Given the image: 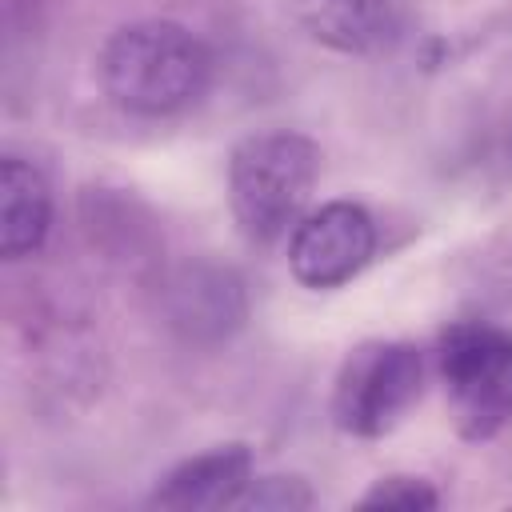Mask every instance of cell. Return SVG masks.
<instances>
[{
	"mask_svg": "<svg viewBox=\"0 0 512 512\" xmlns=\"http://www.w3.org/2000/svg\"><path fill=\"white\" fill-rule=\"evenodd\" d=\"M104 92L136 116H172L196 104L212 80L208 44L176 20H136L100 52Z\"/></svg>",
	"mask_w": 512,
	"mask_h": 512,
	"instance_id": "1",
	"label": "cell"
},
{
	"mask_svg": "<svg viewBox=\"0 0 512 512\" xmlns=\"http://www.w3.org/2000/svg\"><path fill=\"white\" fill-rule=\"evenodd\" d=\"M320 176V148L300 132L244 136L228 156V204L240 232L268 248L304 220Z\"/></svg>",
	"mask_w": 512,
	"mask_h": 512,
	"instance_id": "2",
	"label": "cell"
},
{
	"mask_svg": "<svg viewBox=\"0 0 512 512\" xmlns=\"http://www.w3.org/2000/svg\"><path fill=\"white\" fill-rule=\"evenodd\" d=\"M436 368L456 420L472 444L512 424V328L492 320H456L440 332Z\"/></svg>",
	"mask_w": 512,
	"mask_h": 512,
	"instance_id": "3",
	"label": "cell"
},
{
	"mask_svg": "<svg viewBox=\"0 0 512 512\" xmlns=\"http://www.w3.org/2000/svg\"><path fill=\"white\" fill-rule=\"evenodd\" d=\"M424 352L404 340H368L340 364L332 420L340 432L376 440L392 432L424 392Z\"/></svg>",
	"mask_w": 512,
	"mask_h": 512,
	"instance_id": "4",
	"label": "cell"
},
{
	"mask_svg": "<svg viewBox=\"0 0 512 512\" xmlns=\"http://www.w3.org/2000/svg\"><path fill=\"white\" fill-rule=\"evenodd\" d=\"M376 252V224L368 208L352 200H332L308 212L288 240V268L304 288L348 284Z\"/></svg>",
	"mask_w": 512,
	"mask_h": 512,
	"instance_id": "5",
	"label": "cell"
},
{
	"mask_svg": "<svg viewBox=\"0 0 512 512\" xmlns=\"http://www.w3.org/2000/svg\"><path fill=\"white\" fill-rule=\"evenodd\" d=\"M252 448L248 444H220L200 456L180 460L164 472L148 496L156 508L172 512H208V508H240L252 484Z\"/></svg>",
	"mask_w": 512,
	"mask_h": 512,
	"instance_id": "6",
	"label": "cell"
},
{
	"mask_svg": "<svg viewBox=\"0 0 512 512\" xmlns=\"http://www.w3.org/2000/svg\"><path fill=\"white\" fill-rule=\"evenodd\" d=\"M52 228V188L44 172L20 156L0 160V252L24 260L44 248Z\"/></svg>",
	"mask_w": 512,
	"mask_h": 512,
	"instance_id": "7",
	"label": "cell"
},
{
	"mask_svg": "<svg viewBox=\"0 0 512 512\" xmlns=\"http://www.w3.org/2000/svg\"><path fill=\"white\" fill-rule=\"evenodd\" d=\"M296 20L316 44L348 56H368L396 40L388 0H296Z\"/></svg>",
	"mask_w": 512,
	"mask_h": 512,
	"instance_id": "8",
	"label": "cell"
},
{
	"mask_svg": "<svg viewBox=\"0 0 512 512\" xmlns=\"http://www.w3.org/2000/svg\"><path fill=\"white\" fill-rule=\"evenodd\" d=\"M356 504L360 508H388V512H432L440 504V492L424 476H384Z\"/></svg>",
	"mask_w": 512,
	"mask_h": 512,
	"instance_id": "9",
	"label": "cell"
},
{
	"mask_svg": "<svg viewBox=\"0 0 512 512\" xmlns=\"http://www.w3.org/2000/svg\"><path fill=\"white\" fill-rule=\"evenodd\" d=\"M312 504L316 496L300 476H256L240 500V508H256V512H300Z\"/></svg>",
	"mask_w": 512,
	"mask_h": 512,
	"instance_id": "10",
	"label": "cell"
}]
</instances>
